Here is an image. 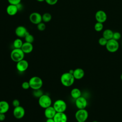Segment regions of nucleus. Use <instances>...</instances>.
<instances>
[{
  "mask_svg": "<svg viewBox=\"0 0 122 122\" xmlns=\"http://www.w3.org/2000/svg\"><path fill=\"white\" fill-rule=\"evenodd\" d=\"M75 80L73 74L69 72H66L62 73L60 78L61 83L63 86L66 87H69L72 85Z\"/></svg>",
  "mask_w": 122,
  "mask_h": 122,
  "instance_id": "1",
  "label": "nucleus"
},
{
  "mask_svg": "<svg viewBox=\"0 0 122 122\" xmlns=\"http://www.w3.org/2000/svg\"><path fill=\"white\" fill-rule=\"evenodd\" d=\"M25 53L21 49L14 48L10 52V58L14 62H17L24 59Z\"/></svg>",
  "mask_w": 122,
  "mask_h": 122,
  "instance_id": "2",
  "label": "nucleus"
},
{
  "mask_svg": "<svg viewBox=\"0 0 122 122\" xmlns=\"http://www.w3.org/2000/svg\"><path fill=\"white\" fill-rule=\"evenodd\" d=\"M29 82L30 88L33 90L41 89L43 85V81L41 78L36 76L31 77L29 81Z\"/></svg>",
  "mask_w": 122,
  "mask_h": 122,
  "instance_id": "3",
  "label": "nucleus"
},
{
  "mask_svg": "<svg viewBox=\"0 0 122 122\" xmlns=\"http://www.w3.org/2000/svg\"><path fill=\"white\" fill-rule=\"evenodd\" d=\"M38 103L41 107L45 109L51 106L52 100L49 95L46 94H43L39 98Z\"/></svg>",
  "mask_w": 122,
  "mask_h": 122,
  "instance_id": "4",
  "label": "nucleus"
},
{
  "mask_svg": "<svg viewBox=\"0 0 122 122\" xmlns=\"http://www.w3.org/2000/svg\"><path fill=\"white\" fill-rule=\"evenodd\" d=\"M52 106L57 112H64L67 109V103L65 101L62 99H58L56 100Z\"/></svg>",
  "mask_w": 122,
  "mask_h": 122,
  "instance_id": "5",
  "label": "nucleus"
},
{
  "mask_svg": "<svg viewBox=\"0 0 122 122\" xmlns=\"http://www.w3.org/2000/svg\"><path fill=\"white\" fill-rule=\"evenodd\" d=\"M89 113L85 109H78L75 114V117L78 122H85L88 118Z\"/></svg>",
  "mask_w": 122,
  "mask_h": 122,
  "instance_id": "6",
  "label": "nucleus"
},
{
  "mask_svg": "<svg viewBox=\"0 0 122 122\" xmlns=\"http://www.w3.org/2000/svg\"><path fill=\"white\" fill-rule=\"evenodd\" d=\"M105 47L109 52L113 53L118 50L119 48V43L118 41L112 39L108 41Z\"/></svg>",
  "mask_w": 122,
  "mask_h": 122,
  "instance_id": "7",
  "label": "nucleus"
},
{
  "mask_svg": "<svg viewBox=\"0 0 122 122\" xmlns=\"http://www.w3.org/2000/svg\"><path fill=\"white\" fill-rule=\"evenodd\" d=\"M25 114V109L21 106L14 107L13 110V115L14 117L17 119L22 118Z\"/></svg>",
  "mask_w": 122,
  "mask_h": 122,
  "instance_id": "8",
  "label": "nucleus"
},
{
  "mask_svg": "<svg viewBox=\"0 0 122 122\" xmlns=\"http://www.w3.org/2000/svg\"><path fill=\"white\" fill-rule=\"evenodd\" d=\"M29 20L32 24L37 25L42 21V15L39 12H33L30 15Z\"/></svg>",
  "mask_w": 122,
  "mask_h": 122,
  "instance_id": "9",
  "label": "nucleus"
},
{
  "mask_svg": "<svg viewBox=\"0 0 122 122\" xmlns=\"http://www.w3.org/2000/svg\"><path fill=\"white\" fill-rule=\"evenodd\" d=\"M16 67L18 71L23 72L28 69L29 67V62L27 60L23 59L17 62Z\"/></svg>",
  "mask_w": 122,
  "mask_h": 122,
  "instance_id": "10",
  "label": "nucleus"
},
{
  "mask_svg": "<svg viewBox=\"0 0 122 122\" xmlns=\"http://www.w3.org/2000/svg\"><path fill=\"white\" fill-rule=\"evenodd\" d=\"M95 18L97 22L103 23L107 20V15L104 10H99L95 13Z\"/></svg>",
  "mask_w": 122,
  "mask_h": 122,
  "instance_id": "11",
  "label": "nucleus"
},
{
  "mask_svg": "<svg viewBox=\"0 0 122 122\" xmlns=\"http://www.w3.org/2000/svg\"><path fill=\"white\" fill-rule=\"evenodd\" d=\"M75 104L78 109H83L87 107L88 102L86 98L81 96L75 99Z\"/></svg>",
  "mask_w": 122,
  "mask_h": 122,
  "instance_id": "12",
  "label": "nucleus"
},
{
  "mask_svg": "<svg viewBox=\"0 0 122 122\" xmlns=\"http://www.w3.org/2000/svg\"><path fill=\"white\" fill-rule=\"evenodd\" d=\"M16 35L20 38H24L25 36L29 33L26 28L22 25L18 26L15 30Z\"/></svg>",
  "mask_w": 122,
  "mask_h": 122,
  "instance_id": "13",
  "label": "nucleus"
},
{
  "mask_svg": "<svg viewBox=\"0 0 122 122\" xmlns=\"http://www.w3.org/2000/svg\"><path fill=\"white\" fill-rule=\"evenodd\" d=\"M55 122H67L68 117L64 112H56L53 117Z\"/></svg>",
  "mask_w": 122,
  "mask_h": 122,
  "instance_id": "14",
  "label": "nucleus"
},
{
  "mask_svg": "<svg viewBox=\"0 0 122 122\" xmlns=\"http://www.w3.org/2000/svg\"><path fill=\"white\" fill-rule=\"evenodd\" d=\"M56 112H57L53 107L52 106H51L44 109V114L47 119L53 118Z\"/></svg>",
  "mask_w": 122,
  "mask_h": 122,
  "instance_id": "15",
  "label": "nucleus"
},
{
  "mask_svg": "<svg viewBox=\"0 0 122 122\" xmlns=\"http://www.w3.org/2000/svg\"><path fill=\"white\" fill-rule=\"evenodd\" d=\"M21 49L25 54H29L33 50V46L32 43L25 41L23 42Z\"/></svg>",
  "mask_w": 122,
  "mask_h": 122,
  "instance_id": "16",
  "label": "nucleus"
},
{
  "mask_svg": "<svg viewBox=\"0 0 122 122\" xmlns=\"http://www.w3.org/2000/svg\"><path fill=\"white\" fill-rule=\"evenodd\" d=\"M19 11L16 5L10 4L6 8V12L7 13L11 16L15 15L17 12Z\"/></svg>",
  "mask_w": 122,
  "mask_h": 122,
  "instance_id": "17",
  "label": "nucleus"
},
{
  "mask_svg": "<svg viewBox=\"0 0 122 122\" xmlns=\"http://www.w3.org/2000/svg\"><path fill=\"white\" fill-rule=\"evenodd\" d=\"M85 74L84 71L80 68H78L74 70L73 75L75 80H81L84 77Z\"/></svg>",
  "mask_w": 122,
  "mask_h": 122,
  "instance_id": "18",
  "label": "nucleus"
},
{
  "mask_svg": "<svg viewBox=\"0 0 122 122\" xmlns=\"http://www.w3.org/2000/svg\"><path fill=\"white\" fill-rule=\"evenodd\" d=\"M10 109V105L8 102L6 101H0V113H6Z\"/></svg>",
  "mask_w": 122,
  "mask_h": 122,
  "instance_id": "19",
  "label": "nucleus"
},
{
  "mask_svg": "<svg viewBox=\"0 0 122 122\" xmlns=\"http://www.w3.org/2000/svg\"><path fill=\"white\" fill-rule=\"evenodd\" d=\"M70 94H71V97L73 99L75 100V99H77L78 98L80 97V96H81V92L79 88H73L71 90Z\"/></svg>",
  "mask_w": 122,
  "mask_h": 122,
  "instance_id": "20",
  "label": "nucleus"
},
{
  "mask_svg": "<svg viewBox=\"0 0 122 122\" xmlns=\"http://www.w3.org/2000/svg\"><path fill=\"white\" fill-rule=\"evenodd\" d=\"M113 34V32L111 29H105L102 32V37L108 41L112 39Z\"/></svg>",
  "mask_w": 122,
  "mask_h": 122,
  "instance_id": "21",
  "label": "nucleus"
},
{
  "mask_svg": "<svg viewBox=\"0 0 122 122\" xmlns=\"http://www.w3.org/2000/svg\"><path fill=\"white\" fill-rule=\"evenodd\" d=\"M23 43V42L20 38H17L13 42V46L14 48L21 49Z\"/></svg>",
  "mask_w": 122,
  "mask_h": 122,
  "instance_id": "22",
  "label": "nucleus"
},
{
  "mask_svg": "<svg viewBox=\"0 0 122 122\" xmlns=\"http://www.w3.org/2000/svg\"><path fill=\"white\" fill-rule=\"evenodd\" d=\"M52 19L51 15L48 12H45L42 15V20L44 23L50 22Z\"/></svg>",
  "mask_w": 122,
  "mask_h": 122,
  "instance_id": "23",
  "label": "nucleus"
},
{
  "mask_svg": "<svg viewBox=\"0 0 122 122\" xmlns=\"http://www.w3.org/2000/svg\"><path fill=\"white\" fill-rule=\"evenodd\" d=\"M94 28L95 30L97 32L101 31L103 29V24L102 23L96 22L94 24Z\"/></svg>",
  "mask_w": 122,
  "mask_h": 122,
  "instance_id": "24",
  "label": "nucleus"
},
{
  "mask_svg": "<svg viewBox=\"0 0 122 122\" xmlns=\"http://www.w3.org/2000/svg\"><path fill=\"white\" fill-rule=\"evenodd\" d=\"M43 91L41 89H37V90H34L32 92V94L33 96L36 98H40L41 95L43 94Z\"/></svg>",
  "mask_w": 122,
  "mask_h": 122,
  "instance_id": "25",
  "label": "nucleus"
},
{
  "mask_svg": "<svg viewBox=\"0 0 122 122\" xmlns=\"http://www.w3.org/2000/svg\"><path fill=\"white\" fill-rule=\"evenodd\" d=\"M24 39L26 42L32 43L34 41V38L32 35L30 34L29 32L25 36Z\"/></svg>",
  "mask_w": 122,
  "mask_h": 122,
  "instance_id": "26",
  "label": "nucleus"
},
{
  "mask_svg": "<svg viewBox=\"0 0 122 122\" xmlns=\"http://www.w3.org/2000/svg\"><path fill=\"white\" fill-rule=\"evenodd\" d=\"M37 28L39 31H44L46 29V25L44 22H41L37 25Z\"/></svg>",
  "mask_w": 122,
  "mask_h": 122,
  "instance_id": "27",
  "label": "nucleus"
},
{
  "mask_svg": "<svg viewBox=\"0 0 122 122\" xmlns=\"http://www.w3.org/2000/svg\"><path fill=\"white\" fill-rule=\"evenodd\" d=\"M107 41H108V40H106L105 38H104L103 37H102L100 38L99 40H98L99 44L100 45L103 46H106Z\"/></svg>",
  "mask_w": 122,
  "mask_h": 122,
  "instance_id": "28",
  "label": "nucleus"
},
{
  "mask_svg": "<svg viewBox=\"0 0 122 122\" xmlns=\"http://www.w3.org/2000/svg\"><path fill=\"white\" fill-rule=\"evenodd\" d=\"M121 34L119 32H118V31L113 32L112 39L116 41H118L121 39Z\"/></svg>",
  "mask_w": 122,
  "mask_h": 122,
  "instance_id": "29",
  "label": "nucleus"
},
{
  "mask_svg": "<svg viewBox=\"0 0 122 122\" xmlns=\"http://www.w3.org/2000/svg\"><path fill=\"white\" fill-rule=\"evenodd\" d=\"M21 87L24 90H28L30 88V85L29 81H25L23 82L21 84Z\"/></svg>",
  "mask_w": 122,
  "mask_h": 122,
  "instance_id": "30",
  "label": "nucleus"
},
{
  "mask_svg": "<svg viewBox=\"0 0 122 122\" xmlns=\"http://www.w3.org/2000/svg\"><path fill=\"white\" fill-rule=\"evenodd\" d=\"M10 4H12L17 5L18 4L21 3V0H7Z\"/></svg>",
  "mask_w": 122,
  "mask_h": 122,
  "instance_id": "31",
  "label": "nucleus"
},
{
  "mask_svg": "<svg viewBox=\"0 0 122 122\" xmlns=\"http://www.w3.org/2000/svg\"><path fill=\"white\" fill-rule=\"evenodd\" d=\"M58 1V0H45V1L47 4L51 6L55 5L57 3Z\"/></svg>",
  "mask_w": 122,
  "mask_h": 122,
  "instance_id": "32",
  "label": "nucleus"
},
{
  "mask_svg": "<svg viewBox=\"0 0 122 122\" xmlns=\"http://www.w3.org/2000/svg\"><path fill=\"white\" fill-rule=\"evenodd\" d=\"M12 104L14 107H18L20 105V102L18 99H14L12 102Z\"/></svg>",
  "mask_w": 122,
  "mask_h": 122,
  "instance_id": "33",
  "label": "nucleus"
},
{
  "mask_svg": "<svg viewBox=\"0 0 122 122\" xmlns=\"http://www.w3.org/2000/svg\"><path fill=\"white\" fill-rule=\"evenodd\" d=\"M6 119L5 113H0V121H3Z\"/></svg>",
  "mask_w": 122,
  "mask_h": 122,
  "instance_id": "34",
  "label": "nucleus"
},
{
  "mask_svg": "<svg viewBox=\"0 0 122 122\" xmlns=\"http://www.w3.org/2000/svg\"><path fill=\"white\" fill-rule=\"evenodd\" d=\"M17 7V8L18 9V10H22V9H23V5L21 4V3L18 4V5H16Z\"/></svg>",
  "mask_w": 122,
  "mask_h": 122,
  "instance_id": "35",
  "label": "nucleus"
},
{
  "mask_svg": "<svg viewBox=\"0 0 122 122\" xmlns=\"http://www.w3.org/2000/svg\"><path fill=\"white\" fill-rule=\"evenodd\" d=\"M45 122H55L53 118H50V119H47Z\"/></svg>",
  "mask_w": 122,
  "mask_h": 122,
  "instance_id": "36",
  "label": "nucleus"
},
{
  "mask_svg": "<svg viewBox=\"0 0 122 122\" xmlns=\"http://www.w3.org/2000/svg\"><path fill=\"white\" fill-rule=\"evenodd\" d=\"M73 71H74V70H69V72H70V73H71V74H73Z\"/></svg>",
  "mask_w": 122,
  "mask_h": 122,
  "instance_id": "37",
  "label": "nucleus"
},
{
  "mask_svg": "<svg viewBox=\"0 0 122 122\" xmlns=\"http://www.w3.org/2000/svg\"><path fill=\"white\" fill-rule=\"evenodd\" d=\"M37 1H38V2H43V1H45V0H36Z\"/></svg>",
  "mask_w": 122,
  "mask_h": 122,
  "instance_id": "38",
  "label": "nucleus"
},
{
  "mask_svg": "<svg viewBox=\"0 0 122 122\" xmlns=\"http://www.w3.org/2000/svg\"><path fill=\"white\" fill-rule=\"evenodd\" d=\"M120 78H121V79L122 80V73L121 74V76H120Z\"/></svg>",
  "mask_w": 122,
  "mask_h": 122,
  "instance_id": "39",
  "label": "nucleus"
},
{
  "mask_svg": "<svg viewBox=\"0 0 122 122\" xmlns=\"http://www.w3.org/2000/svg\"><path fill=\"white\" fill-rule=\"evenodd\" d=\"M92 122H98V121H92Z\"/></svg>",
  "mask_w": 122,
  "mask_h": 122,
  "instance_id": "40",
  "label": "nucleus"
}]
</instances>
